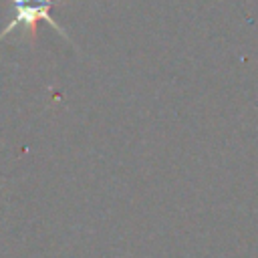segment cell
Segmentation results:
<instances>
[{"label": "cell", "mask_w": 258, "mask_h": 258, "mask_svg": "<svg viewBox=\"0 0 258 258\" xmlns=\"http://www.w3.org/2000/svg\"><path fill=\"white\" fill-rule=\"evenodd\" d=\"M12 6H14V18L0 30V42L16 28H22L26 40L30 44H34V40L38 36V22L42 20L52 30H56L69 44H73V38L69 36V32L50 16V10L54 6L52 0H12Z\"/></svg>", "instance_id": "obj_1"}]
</instances>
